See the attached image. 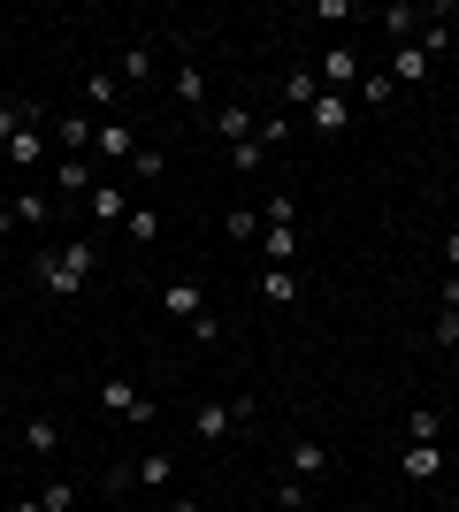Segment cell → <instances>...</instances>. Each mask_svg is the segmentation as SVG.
<instances>
[{
    "mask_svg": "<svg viewBox=\"0 0 459 512\" xmlns=\"http://www.w3.org/2000/svg\"><path fill=\"white\" fill-rule=\"evenodd\" d=\"M54 192H62V199H92V161H85V153H77V161H62Z\"/></svg>",
    "mask_w": 459,
    "mask_h": 512,
    "instance_id": "19",
    "label": "cell"
},
{
    "mask_svg": "<svg viewBox=\"0 0 459 512\" xmlns=\"http://www.w3.org/2000/svg\"><path fill=\"white\" fill-rule=\"evenodd\" d=\"M345 123H352V100H345V92H322V100L306 107V130H314V138H337Z\"/></svg>",
    "mask_w": 459,
    "mask_h": 512,
    "instance_id": "6",
    "label": "cell"
},
{
    "mask_svg": "<svg viewBox=\"0 0 459 512\" xmlns=\"http://www.w3.org/2000/svg\"><path fill=\"white\" fill-rule=\"evenodd\" d=\"M85 214H92V222H100V230H108V222H123V214H131V199L115 192V184H92V199H85Z\"/></svg>",
    "mask_w": 459,
    "mask_h": 512,
    "instance_id": "16",
    "label": "cell"
},
{
    "mask_svg": "<svg viewBox=\"0 0 459 512\" xmlns=\"http://www.w3.org/2000/svg\"><path fill=\"white\" fill-rule=\"evenodd\" d=\"M444 268H459V230H452V237H444Z\"/></svg>",
    "mask_w": 459,
    "mask_h": 512,
    "instance_id": "38",
    "label": "cell"
},
{
    "mask_svg": "<svg viewBox=\"0 0 459 512\" xmlns=\"http://www.w3.org/2000/svg\"><path fill=\"white\" fill-rule=\"evenodd\" d=\"M429 344H437V352H452V344H459V306H437V329H429Z\"/></svg>",
    "mask_w": 459,
    "mask_h": 512,
    "instance_id": "28",
    "label": "cell"
},
{
    "mask_svg": "<svg viewBox=\"0 0 459 512\" xmlns=\"http://www.w3.org/2000/svg\"><path fill=\"white\" fill-rule=\"evenodd\" d=\"M169 512H199V505H192V497H176V505H169Z\"/></svg>",
    "mask_w": 459,
    "mask_h": 512,
    "instance_id": "41",
    "label": "cell"
},
{
    "mask_svg": "<svg viewBox=\"0 0 459 512\" xmlns=\"http://www.w3.org/2000/svg\"><path fill=\"white\" fill-rule=\"evenodd\" d=\"M253 138H261V153L284 146V138H291V115H261V130H253Z\"/></svg>",
    "mask_w": 459,
    "mask_h": 512,
    "instance_id": "31",
    "label": "cell"
},
{
    "mask_svg": "<svg viewBox=\"0 0 459 512\" xmlns=\"http://www.w3.org/2000/svg\"><path fill=\"white\" fill-rule=\"evenodd\" d=\"M16 512H46V505H39V497H23V505H16Z\"/></svg>",
    "mask_w": 459,
    "mask_h": 512,
    "instance_id": "42",
    "label": "cell"
},
{
    "mask_svg": "<svg viewBox=\"0 0 459 512\" xmlns=\"http://www.w3.org/2000/svg\"><path fill=\"white\" fill-rule=\"evenodd\" d=\"M230 237H238V245H245V237H261V207H230Z\"/></svg>",
    "mask_w": 459,
    "mask_h": 512,
    "instance_id": "32",
    "label": "cell"
},
{
    "mask_svg": "<svg viewBox=\"0 0 459 512\" xmlns=\"http://www.w3.org/2000/svg\"><path fill=\"white\" fill-rule=\"evenodd\" d=\"M391 69H375V77H360V100H368V107H391Z\"/></svg>",
    "mask_w": 459,
    "mask_h": 512,
    "instance_id": "29",
    "label": "cell"
},
{
    "mask_svg": "<svg viewBox=\"0 0 459 512\" xmlns=\"http://www.w3.org/2000/svg\"><path fill=\"white\" fill-rule=\"evenodd\" d=\"M23 451H62V421H46V413H31V421H23Z\"/></svg>",
    "mask_w": 459,
    "mask_h": 512,
    "instance_id": "18",
    "label": "cell"
},
{
    "mask_svg": "<svg viewBox=\"0 0 459 512\" xmlns=\"http://www.w3.org/2000/svg\"><path fill=\"white\" fill-rule=\"evenodd\" d=\"M16 123H23V107H0V146L16 138Z\"/></svg>",
    "mask_w": 459,
    "mask_h": 512,
    "instance_id": "37",
    "label": "cell"
},
{
    "mask_svg": "<svg viewBox=\"0 0 459 512\" xmlns=\"http://www.w3.org/2000/svg\"><path fill=\"white\" fill-rule=\"evenodd\" d=\"M169 474H176L169 451H138V459H131V482H138V490H169Z\"/></svg>",
    "mask_w": 459,
    "mask_h": 512,
    "instance_id": "12",
    "label": "cell"
},
{
    "mask_svg": "<svg viewBox=\"0 0 459 512\" xmlns=\"http://www.w3.org/2000/svg\"><path fill=\"white\" fill-rule=\"evenodd\" d=\"M123 230H131V245H153V237H161V214H153V207H131V214H123Z\"/></svg>",
    "mask_w": 459,
    "mask_h": 512,
    "instance_id": "26",
    "label": "cell"
},
{
    "mask_svg": "<svg viewBox=\"0 0 459 512\" xmlns=\"http://www.w3.org/2000/svg\"><path fill=\"white\" fill-rule=\"evenodd\" d=\"M92 153H108V161H131V153H138V130L123 123V115H108V123L92 130Z\"/></svg>",
    "mask_w": 459,
    "mask_h": 512,
    "instance_id": "9",
    "label": "cell"
},
{
    "mask_svg": "<svg viewBox=\"0 0 459 512\" xmlns=\"http://www.w3.org/2000/svg\"><path fill=\"white\" fill-rule=\"evenodd\" d=\"M314 77H322V92L352 85V77H360V54H352V46H329V54H322V69H314Z\"/></svg>",
    "mask_w": 459,
    "mask_h": 512,
    "instance_id": "13",
    "label": "cell"
},
{
    "mask_svg": "<svg viewBox=\"0 0 459 512\" xmlns=\"http://www.w3.org/2000/svg\"><path fill=\"white\" fill-rule=\"evenodd\" d=\"M115 100H123V85H115V69H92V77H85V107L100 115V123H108V115H115Z\"/></svg>",
    "mask_w": 459,
    "mask_h": 512,
    "instance_id": "14",
    "label": "cell"
},
{
    "mask_svg": "<svg viewBox=\"0 0 459 512\" xmlns=\"http://www.w3.org/2000/svg\"><path fill=\"white\" fill-rule=\"evenodd\" d=\"M176 100H207V69H199V62H176Z\"/></svg>",
    "mask_w": 459,
    "mask_h": 512,
    "instance_id": "23",
    "label": "cell"
},
{
    "mask_svg": "<svg viewBox=\"0 0 459 512\" xmlns=\"http://www.w3.org/2000/svg\"><path fill=\"white\" fill-rule=\"evenodd\" d=\"M261 299L268 306H291V299H299V268H268V276H261Z\"/></svg>",
    "mask_w": 459,
    "mask_h": 512,
    "instance_id": "20",
    "label": "cell"
},
{
    "mask_svg": "<svg viewBox=\"0 0 459 512\" xmlns=\"http://www.w3.org/2000/svg\"><path fill=\"white\" fill-rule=\"evenodd\" d=\"M92 268H100V245H92V237H69V245H54V253L31 260V276H39L46 299H77L92 283Z\"/></svg>",
    "mask_w": 459,
    "mask_h": 512,
    "instance_id": "1",
    "label": "cell"
},
{
    "mask_svg": "<svg viewBox=\"0 0 459 512\" xmlns=\"http://www.w3.org/2000/svg\"><path fill=\"white\" fill-rule=\"evenodd\" d=\"M391 85H429V46H421V39H406L391 54Z\"/></svg>",
    "mask_w": 459,
    "mask_h": 512,
    "instance_id": "10",
    "label": "cell"
},
{
    "mask_svg": "<svg viewBox=\"0 0 459 512\" xmlns=\"http://www.w3.org/2000/svg\"><path fill=\"white\" fill-rule=\"evenodd\" d=\"M46 214H54V207H46V192H16V222H23V230H39Z\"/></svg>",
    "mask_w": 459,
    "mask_h": 512,
    "instance_id": "27",
    "label": "cell"
},
{
    "mask_svg": "<svg viewBox=\"0 0 459 512\" xmlns=\"http://www.w3.org/2000/svg\"><path fill=\"white\" fill-rule=\"evenodd\" d=\"M161 306H169V321H184V337H192V344H215L222 337V321L207 314V291H199L192 276H176L169 291H161Z\"/></svg>",
    "mask_w": 459,
    "mask_h": 512,
    "instance_id": "2",
    "label": "cell"
},
{
    "mask_svg": "<svg viewBox=\"0 0 459 512\" xmlns=\"http://www.w3.org/2000/svg\"><path fill=\"white\" fill-rule=\"evenodd\" d=\"M8 222H16V199H8V192H0V230H8Z\"/></svg>",
    "mask_w": 459,
    "mask_h": 512,
    "instance_id": "39",
    "label": "cell"
},
{
    "mask_svg": "<svg viewBox=\"0 0 459 512\" xmlns=\"http://www.w3.org/2000/svg\"><path fill=\"white\" fill-rule=\"evenodd\" d=\"M253 245H261L268 268H291V253H299V222H291V230H284V222H261V237H253Z\"/></svg>",
    "mask_w": 459,
    "mask_h": 512,
    "instance_id": "8",
    "label": "cell"
},
{
    "mask_svg": "<svg viewBox=\"0 0 459 512\" xmlns=\"http://www.w3.org/2000/svg\"><path fill=\"white\" fill-rule=\"evenodd\" d=\"M8 161H16V169H39V153H46V138H39V115H31V107H23V123H16V138H8Z\"/></svg>",
    "mask_w": 459,
    "mask_h": 512,
    "instance_id": "7",
    "label": "cell"
},
{
    "mask_svg": "<svg viewBox=\"0 0 459 512\" xmlns=\"http://www.w3.org/2000/svg\"><path fill=\"white\" fill-rule=\"evenodd\" d=\"M100 406L115 413V421H131V428H146L153 421V398L138 383H123V375H108V383H100Z\"/></svg>",
    "mask_w": 459,
    "mask_h": 512,
    "instance_id": "4",
    "label": "cell"
},
{
    "mask_svg": "<svg viewBox=\"0 0 459 512\" xmlns=\"http://www.w3.org/2000/svg\"><path fill=\"white\" fill-rule=\"evenodd\" d=\"M398 474H406V482H437V474H444V451L437 444H406V451H398Z\"/></svg>",
    "mask_w": 459,
    "mask_h": 512,
    "instance_id": "11",
    "label": "cell"
},
{
    "mask_svg": "<svg viewBox=\"0 0 459 512\" xmlns=\"http://www.w3.org/2000/svg\"><path fill=\"white\" fill-rule=\"evenodd\" d=\"M131 169H138V184H161V176H169V153H161V146H138Z\"/></svg>",
    "mask_w": 459,
    "mask_h": 512,
    "instance_id": "24",
    "label": "cell"
},
{
    "mask_svg": "<svg viewBox=\"0 0 459 512\" xmlns=\"http://www.w3.org/2000/svg\"><path fill=\"white\" fill-rule=\"evenodd\" d=\"M39 505H46V512H69V505H77V482H46Z\"/></svg>",
    "mask_w": 459,
    "mask_h": 512,
    "instance_id": "34",
    "label": "cell"
},
{
    "mask_svg": "<svg viewBox=\"0 0 459 512\" xmlns=\"http://www.w3.org/2000/svg\"><path fill=\"white\" fill-rule=\"evenodd\" d=\"M92 130H100V115H62V123H54V138H62L69 161H77V153H92Z\"/></svg>",
    "mask_w": 459,
    "mask_h": 512,
    "instance_id": "17",
    "label": "cell"
},
{
    "mask_svg": "<svg viewBox=\"0 0 459 512\" xmlns=\"http://www.w3.org/2000/svg\"><path fill=\"white\" fill-rule=\"evenodd\" d=\"M322 467H329V451H322V444H291V474H299V482H314Z\"/></svg>",
    "mask_w": 459,
    "mask_h": 512,
    "instance_id": "25",
    "label": "cell"
},
{
    "mask_svg": "<svg viewBox=\"0 0 459 512\" xmlns=\"http://www.w3.org/2000/svg\"><path fill=\"white\" fill-rule=\"evenodd\" d=\"M215 130H222V138H230V146H245V138L261 130V115H253V107H245V100H230V107H222V115H215Z\"/></svg>",
    "mask_w": 459,
    "mask_h": 512,
    "instance_id": "15",
    "label": "cell"
},
{
    "mask_svg": "<svg viewBox=\"0 0 459 512\" xmlns=\"http://www.w3.org/2000/svg\"><path fill=\"white\" fill-rule=\"evenodd\" d=\"M444 436V413L437 406H414V421H406V444H437Z\"/></svg>",
    "mask_w": 459,
    "mask_h": 512,
    "instance_id": "22",
    "label": "cell"
},
{
    "mask_svg": "<svg viewBox=\"0 0 459 512\" xmlns=\"http://www.w3.org/2000/svg\"><path fill=\"white\" fill-rule=\"evenodd\" d=\"M276 505H284V512H306V482H299V474H284V490H276Z\"/></svg>",
    "mask_w": 459,
    "mask_h": 512,
    "instance_id": "35",
    "label": "cell"
},
{
    "mask_svg": "<svg viewBox=\"0 0 459 512\" xmlns=\"http://www.w3.org/2000/svg\"><path fill=\"white\" fill-rule=\"evenodd\" d=\"M245 421H253V398H230V406H222V398H199L192 406V436L199 444H222V436L245 428Z\"/></svg>",
    "mask_w": 459,
    "mask_h": 512,
    "instance_id": "3",
    "label": "cell"
},
{
    "mask_svg": "<svg viewBox=\"0 0 459 512\" xmlns=\"http://www.w3.org/2000/svg\"><path fill=\"white\" fill-rule=\"evenodd\" d=\"M284 100L291 107H314V100H322V77H314V69H291V77H284Z\"/></svg>",
    "mask_w": 459,
    "mask_h": 512,
    "instance_id": "21",
    "label": "cell"
},
{
    "mask_svg": "<svg viewBox=\"0 0 459 512\" xmlns=\"http://www.w3.org/2000/svg\"><path fill=\"white\" fill-rule=\"evenodd\" d=\"M153 69H161V54H153V39H131L123 46V62H115V85H153Z\"/></svg>",
    "mask_w": 459,
    "mask_h": 512,
    "instance_id": "5",
    "label": "cell"
},
{
    "mask_svg": "<svg viewBox=\"0 0 459 512\" xmlns=\"http://www.w3.org/2000/svg\"><path fill=\"white\" fill-rule=\"evenodd\" d=\"M383 31H391V39L406 46V39H414V8H383Z\"/></svg>",
    "mask_w": 459,
    "mask_h": 512,
    "instance_id": "33",
    "label": "cell"
},
{
    "mask_svg": "<svg viewBox=\"0 0 459 512\" xmlns=\"http://www.w3.org/2000/svg\"><path fill=\"white\" fill-rule=\"evenodd\" d=\"M261 161H268V153H261V138H245V146H230V169H238V176H253Z\"/></svg>",
    "mask_w": 459,
    "mask_h": 512,
    "instance_id": "30",
    "label": "cell"
},
{
    "mask_svg": "<svg viewBox=\"0 0 459 512\" xmlns=\"http://www.w3.org/2000/svg\"><path fill=\"white\" fill-rule=\"evenodd\" d=\"M261 222H284V230H291V192H276V199H261Z\"/></svg>",
    "mask_w": 459,
    "mask_h": 512,
    "instance_id": "36",
    "label": "cell"
},
{
    "mask_svg": "<svg viewBox=\"0 0 459 512\" xmlns=\"http://www.w3.org/2000/svg\"><path fill=\"white\" fill-rule=\"evenodd\" d=\"M444 306H459V276H444Z\"/></svg>",
    "mask_w": 459,
    "mask_h": 512,
    "instance_id": "40",
    "label": "cell"
}]
</instances>
